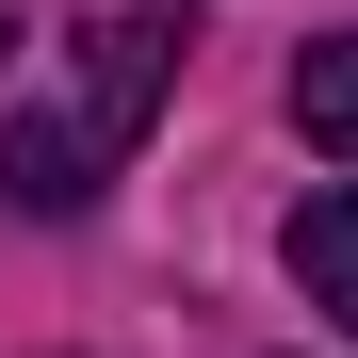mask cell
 <instances>
[{
	"instance_id": "3",
	"label": "cell",
	"mask_w": 358,
	"mask_h": 358,
	"mask_svg": "<svg viewBox=\"0 0 358 358\" xmlns=\"http://www.w3.org/2000/svg\"><path fill=\"white\" fill-rule=\"evenodd\" d=\"M293 131H310L326 163H358V33H326V49H293Z\"/></svg>"
},
{
	"instance_id": "4",
	"label": "cell",
	"mask_w": 358,
	"mask_h": 358,
	"mask_svg": "<svg viewBox=\"0 0 358 358\" xmlns=\"http://www.w3.org/2000/svg\"><path fill=\"white\" fill-rule=\"evenodd\" d=\"M0 49H17V17H0Z\"/></svg>"
},
{
	"instance_id": "2",
	"label": "cell",
	"mask_w": 358,
	"mask_h": 358,
	"mask_svg": "<svg viewBox=\"0 0 358 358\" xmlns=\"http://www.w3.org/2000/svg\"><path fill=\"white\" fill-rule=\"evenodd\" d=\"M293 293H310V310H326V326L358 342V179L293 212Z\"/></svg>"
},
{
	"instance_id": "1",
	"label": "cell",
	"mask_w": 358,
	"mask_h": 358,
	"mask_svg": "<svg viewBox=\"0 0 358 358\" xmlns=\"http://www.w3.org/2000/svg\"><path fill=\"white\" fill-rule=\"evenodd\" d=\"M179 49H196V17H179V0L98 17V33H82V66H66V98H33L17 131H0V196H17V212H82L98 179L147 147V114H163V82H179Z\"/></svg>"
}]
</instances>
